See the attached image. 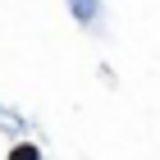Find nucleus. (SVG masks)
<instances>
[{
	"mask_svg": "<svg viewBox=\"0 0 160 160\" xmlns=\"http://www.w3.org/2000/svg\"><path fill=\"white\" fill-rule=\"evenodd\" d=\"M9 160H41V156H37V147H32V142H23V147L9 151Z\"/></svg>",
	"mask_w": 160,
	"mask_h": 160,
	"instance_id": "1",
	"label": "nucleus"
}]
</instances>
